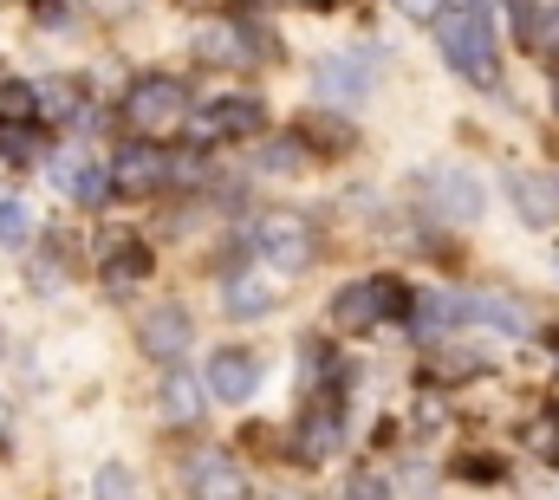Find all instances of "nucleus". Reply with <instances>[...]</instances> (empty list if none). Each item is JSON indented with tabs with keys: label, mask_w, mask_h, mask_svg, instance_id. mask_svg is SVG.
<instances>
[{
	"label": "nucleus",
	"mask_w": 559,
	"mask_h": 500,
	"mask_svg": "<svg viewBox=\"0 0 559 500\" xmlns=\"http://www.w3.org/2000/svg\"><path fill=\"white\" fill-rule=\"evenodd\" d=\"M436 46L468 85H495V20L488 0H442L436 7Z\"/></svg>",
	"instance_id": "nucleus-1"
},
{
	"label": "nucleus",
	"mask_w": 559,
	"mask_h": 500,
	"mask_svg": "<svg viewBox=\"0 0 559 500\" xmlns=\"http://www.w3.org/2000/svg\"><path fill=\"white\" fill-rule=\"evenodd\" d=\"M182 118H189V92H182V79H169V72H143V79H131V92H124V124L138 130L143 143L176 136Z\"/></svg>",
	"instance_id": "nucleus-2"
},
{
	"label": "nucleus",
	"mask_w": 559,
	"mask_h": 500,
	"mask_svg": "<svg viewBox=\"0 0 559 500\" xmlns=\"http://www.w3.org/2000/svg\"><path fill=\"white\" fill-rule=\"evenodd\" d=\"M378 319H411V286L404 279H358L332 299V325L338 332H371Z\"/></svg>",
	"instance_id": "nucleus-3"
},
{
	"label": "nucleus",
	"mask_w": 559,
	"mask_h": 500,
	"mask_svg": "<svg viewBox=\"0 0 559 500\" xmlns=\"http://www.w3.org/2000/svg\"><path fill=\"white\" fill-rule=\"evenodd\" d=\"M254 253L274 260L280 273H299V266L319 260V235H312V222H306L299 209H267V215L254 222Z\"/></svg>",
	"instance_id": "nucleus-4"
},
{
	"label": "nucleus",
	"mask_w": 559,
	"mask_h": 500,
	"mask_svg": "<svg viewBox=\"0 0 559 500\" xmlns=\"http://www.w3.org/2000/svg\"><path fill=\"white\" fill-rule=\"evenodd\" d=\"M182 124H189V136H195L202 150H215V143H241V136H254V130L267 124V111H261V98H215V105L189 111Z\"/></svg>",
	"instance_id": "nucleus-5"
},
{
	"label": "nucleus",
	"mask_w": 559,
	"mask_h": 500,
	"mask_svg": "<svg viewBox=\"0 0 559 500\" xmlns=\"http://www.w3.org/2000/svg\"><path fill=\"white\" fill-rule=\"evenodd\" d=\"M371 85H378V52H371V46L332 52V59L319 66V92H325L332 105H358V98H365Z\"/></svg>",
	"instance_id": "nucleus-6"
},
{
	"label": "nucleus",
	"mask_w": 559,
	"mask_h": 500,
	"mask_svg": "<svg viewBox=\"0 0 559 500\" xmlns=\"http://www.w3.org/2000/svg\"><path fill=\"white\" fill-rule=\"evenodd\" d=\"M163 182H169V156L156 143H124L105 176V189H118V195H156Z\"/></svg>",
	"instance_id": "nucleus-7"
},
{
	"label": "nucleus",
	"mask_w": 559,
	"mask_h": 500,
	"mask_svg": "<svg viewBox=\"0 0 559 500\" xmlns=\"http://www.w3.org/2000/svg\"><path fill=\"white\" fill-rule=\"evenodd\" d=\"M202 390H209L215 403H248V396L261 390V358L241 352V345H235V352L222 345V352L209 358V371H202Z\"/></svg>",
	"instance_id": "nucleus-8"
},
{
	"label": "nucleus",
	"mask_w": 559,
	"mask_h": 500,
	"mask_svg": "<svg viewBox=\"0 0 559 500\" xmlns=\"http://www.w3.org/2000/svg\"><path fill=\"white\" fill-rule=\"evenodd\" d=\"M222 306H228V319H267L280 306V273H267V266H235L222 279Z\"/></svg>",
	"instance_id": "nucleus-9"
},
{
	"label": "nucleus",
	"mask_w": 559,
	"mask_h": 500,
	"mask_svg": "<svg viewBox=\"0 0 559 500\" xmlns=\"http://www.w3.org/2000/svg\"><path fill=\"white\" fill-rule=\"evenodd\" d=\"M423 195H429L449 222H475V215H481V182H475L468 169H455V163L423 169Z\"/></svg>",
	"instance_id": "nucleus-10"
},
{
	"label": "nucleus",
	"mask_w": 559,
	"mask_h": 500,
	"mask_svg": "<svg viewBox=\"0 0 559 500\" xmlns=\"http://www.w3.org/2000/svg\"><path fill=\"white\" fill-rule=\"evenodd\" d=\"M195 46H202V59H235V66H254V59H267V52H274V39H267L261 26H248V20L202 26V33H195Z\"/></svg>",
	"instance_id": "nucleus-11"
},
{
	"label": "nucleus",
	"mask_w": 559,
	"mask_h": 500,
	"mask_svg": "<svg viewBox=\"0 0 559 500\" xmlns=\"http://www.w3.org/2000/svg\"><path fill=\"white\" fill-rule=\"evenodd\" d=\"M189 338H195V319L182 306H156V312H143V325H138V345L156 365H176L189 352Z\"/></svg>",
	"instance_id": "nucleus-12"
},
{
	"label": "nucleus",
	"mask_w": 559,
	"mask_h": 500,
	"mask_svg": "<svg viewBox=\"0 0 559 500\" xmlns=\"http://www.w3.org/2000/svg\"><path fill=\"white\" fill-rule=\"evenodd\" d=\"M98 253H105V286H138V279L156 273V253H150L143 235H105Z\"/></svg>",
	"instance_id": "nucleus-13"
},
{
	"label": "nucleus",
	"mask_w": 559,
	"mask_h": 500,
	"mask_svg": "<svg viewBox=\"0 0 559 500\" xmlns=\"http://www.w3.org/2000/svg\"><path fill=\"white\" fill-rule=\"evenodd\" d=\"M189 495L195 500H248V475L228 455H195L189 462Z\"/></svg>",
	"instance_id": "nucleus-14"
},
{
	"label": "nucleus",
	"mask_w": 559,
	"mask_h": 500,
	"mask_svg": "<svg viewBox=\"0 0 559 500\" xmlns=\"http://www.w3.org/2000/svg\"><path fill=\"white\" fill-rule=\"evenodd\" d=\"M338 442H345V416H338V403H332V409L319 403V409H306V416H299L293 455H299V462H325V455H332Z\"/></svg>",
	"instance_id": "nucleus-15"
},
{
	"label": "nucleus",
	"mask_w": 559,
	"mask_h": 500,
	"mask_svg": "<svg viewBox=\"0 0 559 500\" xmlns=\"http://www.w3.org/2000/svg\"><path fill=\"white\" fill-rule=\"evenodd\" d=\"M52 182L72 195V202H105L111 189H105V169H98V156H85V150H66V156H52Z\"/></svg>",
	"instance_id": "nucleus-16"
},
{
	"label": "nucleus",
	"mask_w": 559,
	"mask_h": 500,
	"mask_svg": "<svg viewBox=\"0 0 559 500\" xmlns=\"http://www.w3.org/2000/svg\"><path fill=\"white\" fill-rule=\"evenodd\" d=\"M508 195L521 202L527 222H559V176H527V169H514V176H508Z\"/></svg>",
	"instance_id": "nucleus-17"
},
{
	"label": "nucleus",
	"mask_w": 559,
	"mask_h": 500,
	"mask_svg": "<svg viewBox=\"0 0 559 500\" xmlns=\"http://www.w3.org/2000/svg\"><path fill=\"white\" fill-rule=\"evenodd\" d=\"M33 111H46L52 124H79V118H85V85L46 79V85H33Z\"/></svg>",
	"instance_id": "nucleus-18"
},
{
	"label": "nucleus",
	"mask_w": 559,
	"mask_h": 500,
	"mask_svg": "<svg viewBox=\"0 0 559 500\" xmlns=\"http://www.w3.org/2000/svg\"><path fill=\"white\" fill-rule=\"evenodd\" d=\"M163 416L169 422H202V383L182 371V365L163 371Z\"/></svg>",
	"instance_id": "nucleus-19"
},
{
	"label": "nucleus",
	"mask_w": 559,
	"mask_h": 500,
	"mask_svg": "<svg viewBox=\"0 0 559 500\" xmlns=\"http://www.w3.org/2000/svg\"><path fill=\"white\" fill-rule=\"evenodd\" d=\"M293 143H299V150H306V143H312V150H345V143H352V124L332 118V111H312V118H299Z\"/></svg>",
	"instance_id": "nucleus-20"
},
{
	"label": "nucleus",
	"mask_w": 559,
	"mask_h": 500,
	"mask_svg": "<svg viewBox=\"0 0 559 500\" xmlns=\"http://www.w3.org/2000/svg\"><path fill=\"white\" fill-rule=\"evenodd\" d=\"M33 235H39L33 209H26V202H13V195H0V241H7V248H26Z\"/></svg>",
	"instance_id": "nucleus-21"
},
{
	"label": "nucleus",
	"mask_w": 559,
	"mask_h": 500,
	"mask_svg": "<svg viewBox=\"0 0 559 500\" xmlns=\"http://www.w3.org/2000/svg\"><path fill=\"white\" fill-rule=\"evenodd\" d=\"M33 156H39V130H33V124H0V163L26 169Z\"/></svg>",
	"instance_id": "nucleus-22"
},
{
	"label": "nucleus",
	"mask_w": 559,
	"mask_h": 500,
	"mask_svg": "<svg viewBox=\"0 0 559 500\" xmlns=\"http://www.w3.org/2000/svg\"><path fill=\"white\" fill-rule=\"evenodd\" d=\"M39 111H33V85L26 79H7L0 85V124H33Z\"/></svg>",
	"instance_id": "nucleus-23"
},
{
	"label": "nucleus",
	"mask_w": 559,
	"mask_h": 500,
	"mask_svg": "<svg viewBox=\"0 0 559 500\" xmlns=\"http://www.w3.org/2000/svg\"><path fill=\"white\" fill-rule=\"evenodd\" d=\"M527 449H534L540 462H554V468H559V403L540 416V422H527Z\"/></svg>",
	"instance_id": "nucleus-24"
},
{
	"label": "nucleus",
	"mask_w": 559,
	"mask_h": 500,
	"mask_svg": "<svg viewBox=\"0 0 559 500\" xmlns=\"http://www.w3.org/2000/svg\"><path fill=\"white\" fill-rule=\"evenodd\" d=\"M98 500H138V481H131V468H98Z\"/></svg>",
	"instance_id": "nucleus-25"
},
{
	"label": "nucleus",
	"mask_w": 559,
	"mask_h": 500,
	"mask_svg": "<svg viewBox=\"0 0 559 500\" xmlns=\"http://www.w3.org/2000/svg\"><path fill=\"white\" fill-rule=\"evenodd\" d=\"M455 475H462V481H501V462H495V455H462Z\"/></svg>",
	"instance_id": "nucleus-26"
},
{
	"label": "nucleus",
	"mask_w": 559,
	"mask_h": 500,
	"mask_svg": "<svg viewBox=\"0 0 559 500\" xmlns=\"http://www.w3.org/2000/svg\"><path fill=\"white\" fill-rule=\"evenodd\" d=\"M481 365L475 358H462V352H449V358H429V377H442V383H455V377H475Z\"/></svg>",
	"instance_id": "nucleus-27"
},
{
	"label": "nucleus",
	"mask_w": 559,
	"mask_h": 500,
	"mask_svg": "<svg viewBox=\"0 0 559 500\" xmlns=\"http://www.w3.org/2000/svg\"><path fill=\"white\" fill-rule=\"evenodd\" d=\"M33 286H59V248H46L33 260Z\"/></svg>",
	"instance_id": "nucleus-28"
},
{
	"label": "nucleus",
	"mask_w": 559,
	"mask_h": 500,
	"mask_svg": "<svg viewBox=\"0 0 559 500\" xmlns=\"http://www.w3.org/2000/svg\"><path fill=\"white\" fill-rule=\"evenodd\" d=\"M33 13H39V20H46V26H66V0H39V7H33Z\"/></svg>",
	"instance_id": "nucleus-29"
},
{
	"label": "nucleus",
	"mask_w": 559,
	"mask_h": 500,
	"mask_svg": "<svg viewBox=\"0 0 559 500\" xmlns=\"http://www.w3.org/2000/svg\"><path fill=\"white\" fill-rule=\"evenodd\" d=\"M397 7H404L411 20H436V7H442V0H397Z\"/></svg>",
	"instance_id": "nucleus-30"
},
{
	"label": "nucleus",
	"mask_w": 559,
	"mask_h": 500,
	"mask_svg": "<svg viewBox=\"0 0 559 500\" xmlns=\"http://www.w3.org/2000/svg\"><path fill=\"white\" fill-rule=\"evenodd\" d=\"M352 500H384V488H378V481H365V475H358V481H352Z\"/></svg>",
	"instance_id": "nucleus-31"
},
{
	"label": "nucleus",
	"mask_w": 559,
	"mask_h": 500,
	"mask_svg": "<svg viewBox=\"0 0 559 500\" xmlns=\"http://www.w3.org/2000/svg\"><path fill=\"white\" fill-rule=\"evenodd\" d=\"M7 422H13V403L0 396V442H7Z\"/></svg>",
	"instance_id": "nucleus-32"
},
{
	"label": "nucleus",
	"mask_w": 559,
	"mask_h": 500,
	"mask_svg": "<svg viewBox=\"0 0 559 500\" xmlns=\"http://www.w3.org/2000/svg\"><path fill=\"white\" fill-rule=\"evenodd\" d=\"M306 7H338V0H306Z\"/></svg>",
	"instance_id": "nucleus-33"
},
{
	"label": "nucleus",
	"mask_w": 559,
	"mask_h": 500,
	"mask_svg": "<svg viewBox=\"0 0 559 500\" xmlns=\"http://www.w3.org/2000/svg\"><path fill=\"white\" fill-rule=\"evenodd\" d=\"M0 352H7V338H0Z\"/></svg>",
	"instance_id": "nucleus-34"
}]
</instances>
